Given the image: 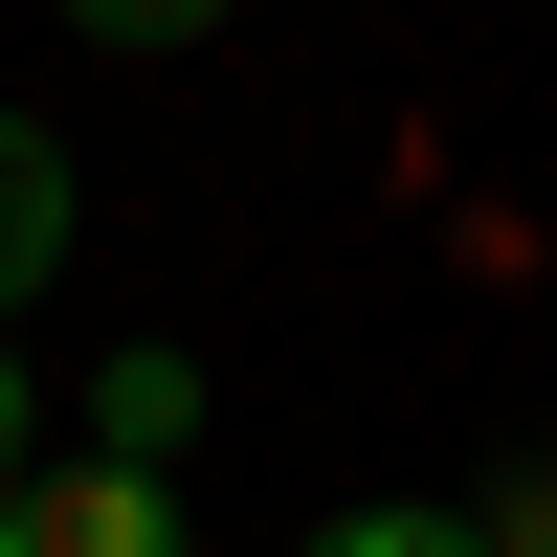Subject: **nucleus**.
<instances>
[{"label": "nucleus", "mask_w": 557, "mask_h": 557, "mask_svg": "<svg viewBox=\"0 0 557 557\" xmlns=\"http://www.w3.org/2000/svg\"><path fill=\"white\" fill-rule=\"evenodd\" d=\"M290 557H491L469 513H335V535H290Z\"/></svg>", "instance_id": "4"}, {"label": "nucleus", "mask_w": 557, "mask_h": 557, "mask_svg": "<svg viewBox=\"0 0 557 557\" xmlns=\"http://www.w3.org/2000/svg\"><path fill=\"white\" fill-rule=\"evenodd\" d=\"M469 535H491V557H557V446H535V469H513V491H491V513H469Z\"/></svg>", "instance_id": "5"}, {"label": "nucleus", "mask_w": 557, "mask_h": 557, "mask_svg": "<svg viewBox=\"0 0 557 557\" xmlns=\"http://www.w3.org/2000/svg\"><path fill=\"white\" fill-rule=\"evenodd\" d=\"M45 469V401H23V335H0V491Z\"/></svg>", "instance_id": "6"}, {"label": "nucleus", "mask_w": 557, "mask_h": 557, "mask_svg": "<svg viewBox=\"0 0 557 557\" xmlns=\"http://www.w3.org/2000/svg\"><path fill=\"white\" fill-rule=\"evenodd\" d=\"M45 268H67V157L0 112V335H23V290H45Z\"/></svg>", "instance_id": "3"}, {"label": "nucleus", "mask_w": 557, "mask_h": 557, "mask_svg": "<svg viewBox=\"0 0 557 557\" xmlns=\"http://www.w3.org/2000/svg\"><path fill=\"white\" fill-rule=\"evenodd\" d=\"M178 535H201V513H178L157 469H89V446L0 491V557H178Z\"/></svg>", "instance_id": "1"}, {"label": "nucleus", "mask_w": 557, "mask_h": 557, "mask_svg": "<svg viewBox=\"0 0 557 557\" xmlns=\"http://www.w3.org/2000/svg\"><path fill=\"white\" fill-rule=\"evenodd\" d=\"M178 446H201V357H112V380H89V469L178 491Z\"/></svg>", "instance_id": "2"}]
</instances>
